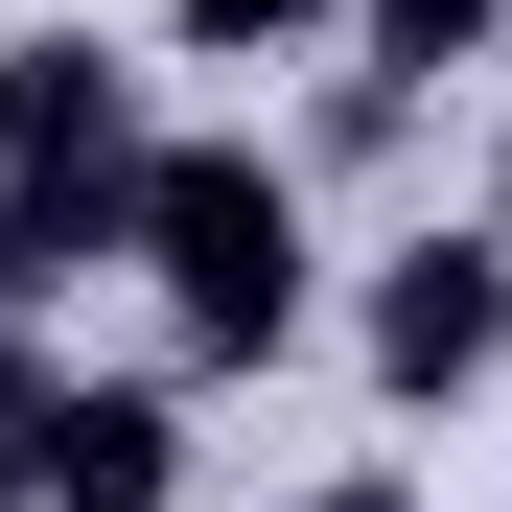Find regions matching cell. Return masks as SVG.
Here are the masks:
<instances>
[{"label":"cell","instance_id":"obj_3","mask_svg":"<svg viewBox=\"0 0 512 512\" xmlns=\"http://www.w3.org/2000/svg\"><path fill=\"white\" fill-rule=\"evenodd\" d=\"M350 350H373L396 419L489 396V373H512V233H489V210H466V233H396V256H373V303H350Z\"/></svg>","mask_w":512,"mask_h":512},{"label":"cell","instance_id":"obj_2","mask_svg":"<svg viewBox=\"0 0 512 512\" xmlns=\"http://www.w3.org/2000/svg\"><path fill=\"white\" fill-rule=\"evenodd\" d=\"M163 117H140V47L117 24H0V187L24 210H94L117 233V163H140Z\"/></svg>","mask_w":512,"mask_h":512},{"label":"cell","instance_id":"obj_7","mask_svg":"<svg viewBox=\"0 0 512 512\" xmlns=\"http://www.w3.org/2000/svg\"><path fill=\"white\" fill-rule=\"evenodd\" d=\"M489 233H512V117H489Z\"/></svg>","mask_w":512,"mask_h":512},{"label":"cell","instance_id":"obj_6","mask_svg":"<svg viewBox=\"0 0 512 512\" xmlns=\"http://www.w3.org/2000/svg\"><path fill=\"white\" fill-rule=\"evenodd\" d=\"M303 512H443V489H419V466H326Z\"/></svg>","mask_w":512,"mask_h":512},{"label":"cell","instance_id":"obj_4","mask_svg":"<svg viewBox=\"0 0 512 512\" xmlns=\"http://www.w3.org/2000/svg\"><path fill=\"white\" fill-rule=\"evenodd\" d=\"M326 24H350V94H419V70H489L512 0H326Z\"/></svg>","mask_w":512,"mask_h":512},{"label":"cell","instance_id":"obj_5","mask_svg":"<svg viewBox=\"0 0 512 512\" xmlns=\"http://www.w3.org/2000/svg\"><path fill=\"white\" fill-rule=\"evenodd\" d=\"M326 47V0H163V70H280Z\"/></svg>","mask_w":512,"mask_h":512},{"label":"cell","instance_id":"obj_1","mask_svg":"<svg viewBox=\"0 0 512 512\" xmlns=\"http://www.w3.org/2000/svg\"><path fill=\"white\" fill-rule=\"evenodd\" d=\"M117 256L163 280V350H187V373H280L303 303H326L280 140H140V163H117Z\"/></svg>","mask_w":512,"mask_h":512}]
</instances>
